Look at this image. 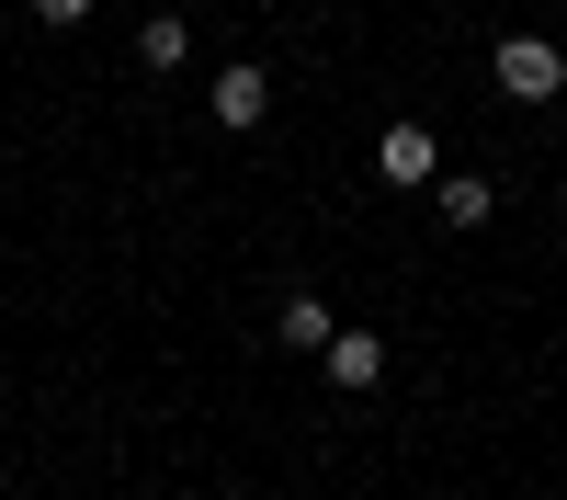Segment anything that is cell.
<instances>
[{"mask_svg": "<svg viewBox=\"0 0 567 500\" xmlns=\"http://www.w3.org/2000/svg\"><path fill=\"white\" fill-rule=\"evenodd\" d=\"M205 103H216V125H227V136H250V125L272 114V69H261V58H227Z\"/></svg>", "mask_w": 567, "mask_h": 500, "instance_id": "3957f363", "label": "cell"}, {"mask_svg": "<svg viewBox=\"0 0 567 500\" xmlns=\"http://www.w3.org/2000/svg\"><path fill=\"white\" fill-rule=\"evenodd\" d=\"M374 171H386L398 194H420V182H443V136L409 114V125H386V136H374Z\"/></svg>", "mask_w": 567, "mask_h": 500, "instance_id": "7a4b0ae2", "label": "cell"}, {"mask_svg": "<svg viewBox=\"0 0 567 500\" xmlns=\"http://www.w3.org/2000/svg\"><path fill=\"white\" fill-rule=\"evenodd\" d=\"M432 216H443V227H488V216H499V182H488V171H443V182H432Z\"/></svg>", "mask_w": 567, "mask_h": 500, "instance_id": "277c9868", "label": "cell"}, {"mask_svg": "<svg viewBox=\"0 0 567 500\" xmlns=\"http://www.w3.org/2000/svg\"><path fill=\"white\" fill-rule=\"evenodd\" d=\"M329 387L374 398V387H386V341H374V330H341V341H329Z\"/></svg>", "mask_w": 567, "mask_h": 500, "instance_id": "8992f818", "label": "cell"}, {"mask_svg": "<svg viewBox=\"0 0 567 500\" xmlns=\"http://www.w3.org/2000/svg\"><path fill=\"white\" fill-rule=\"evenodd\" d=\"M499 91L511 103H556L567 91V45L556 34H499Z\"/></svg>", "mask_w": 567, "mask_h": 500, "instance_id": "6da1fadb", "label": "cell"}, {"mask_svg": "<svg viewBox=\"0 0 567 500\" xmlns=\"http://www.w3.org/2000/svg\"><path fill=\"white\" fill-rule=\"evenodd\" d=\"M182 58H194V23H182V12H148V23H136V69H182Z\"/></svg>", "mask_w": 567, "mask_h": 500, "instance_id": "52a82bcc", "label": "cell"}, {"mask_svg": "<svg viewBox=\"0 0 567 500\" xmlns=\"http://www.w3.org/2000/svg\"><path fill=\"white\" fill-rule=\"evenodd\" d=\"M34 23H91V0H34Z\"/></svg>", "mask_w": 567, "mask_h": 500, "instance_id": "ba28073f", "label": "cell"}, {"mask_svg": "<svg viewBox=\"0 0 567 500\" xmlns=\"http://www.w3.org/2000/svg\"><path fill=\"white\" fill-rule=\"evenodd\" d=\"M272 341H284V353H329V341H341V318H329V296H284V307H272Z\"/></svg>", "mask_w": 567, "mask_h": 500, "instance_id": "5b68a950", "label": "cell"}]
</instances>
